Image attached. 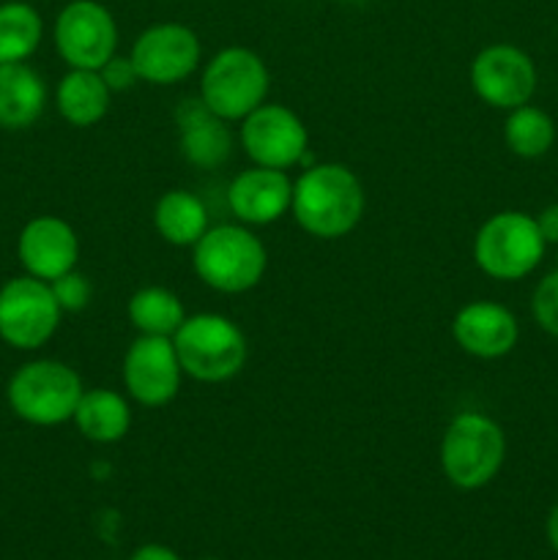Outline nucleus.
Returning a JSON list of instances; mask_svg holds the SVG:
<instances>
[{"instance_id":"f257e3e1","label":"nucleus","mask_w":558,"mask_h":560,"mask_svg":"<svg viewBox=\"0 0 558 560\" xmlns=\"http://www.w3.org/2000/svg\"><path fill=\"white\" fill-rule=\"evenodd\" d=\"M364 208L367 195L361 178L339 162L312 164L293 184L290 213L312 238H345L359 228Z\"/></svg>"},{"instance_id":"f03ea898","label":"nucleus","mask_w":558,"mask_h":560,"mask_svg":"<svg viewBox=\"0 0 558 560\" xmlns=\"http://www.w3.org/2000/svg\"><path fill=\"white\" fill-rule=\"evenodd\" d=\"M191 266L206 288L239 295L260 284L268 252L246 224H217L191 246Z\"/></svg>"},{"instance_id":"7ed1b4c3","label":"nucleus","mask_w":558,"mask_h":560,"mask_svg":"<svg viewBox=\"0 0 558 560\" xmlns=\"http://www.w3.org/2000/svg\"><path fill=\"white\" fill-rule=\"evenodd\" d=\"M507 459V435L501 424L479 410H463L449 421L441 441V468L457 490H481L490 485Z\"/></svg>"},{"instance_id":"20e7f679","label":"nucleus","mask_w":558,"mask_h":560,"mask_svg":"<svg viewBox=\"0 0 558 560\" xmlns=\"http://www.w3.org/2000/svg\"><path fill=\"white\" fill-rule=\"evenodd\" d=\"M82 392L85 386L74 366L55 359H36L9 377L5 402L25 424L58 427L74 419Z\"/></svg>"},{"instance_id":"39448f33","label":"nucleus","mask_w":558,"mask_h":560,"mask_svg":"<svg viewBox=\"0 0 558 560\" xmlns=\"http://www.w3.org/2000/svg\"><path fill=\"white\" fill-rule=\"evenodd\" d=\"M181 370L197 383H224L246 364V337L230 317L217 312L186 315L173 337Z\"/></svg>"},{"instance_id":"423d86ee","label":"nucleus","mask_w":558,"mask_h":560,"mask_svg":"<svg viewBox=\"0 0 558 560\" xmlns=\"http://www.w3.org/2000/svg\"><path fill=\"white\" fill-rule=\"evenodd\" d=\"M271 74L255 49L224 47L206 63L200 77V98L213 115L228 124L244 120L266 104Z\"/></svg>"},{"instance_id":"0eeeda50","label":"nucleus","mask_w":558,"mask_h":560,"mask_svg":"<svg viewBox=\"0 0 558 560\" xmlns=\"http://www.w3.org/2000/svg\"><path fill=\"white\" fill-rule=\"evenodd\" d=\"M536 219L520 211H501L487 219L474 238V260L481 273L498 282H518L528 277L545 257Z\"/></svg>"},{"instance_id":"6e6552de","label":"nucleus","mask_w":558,"mask_h":560,"mask_svg":"<svg viewBox=\"0 0 558 560\" xmlns=\"http://www.w3.org/2000/svg\"><path fill=\"white\" fill-rule=\"evenodd\" d=\"M63 310L49 282L22 273L0 284V339L14 350H38L55 337Z\"/></svg>"},{"instance_id":"1a4fd4ad","label":"nucleus","mask_w":558,"mask_h":560,"mask_svg":"<svg viewBox=\"0 0 558 560\" xmlns=\"http://www.w3.org/2000/svg\"><path fill=\"white\" fill-rule=\"evenodd\" d=\"M53 42L69 69L98 71L118 52V22L98 0H71L55 16Z\"/></svg>"},{"instance_id":"9d476101","label":"nucleus","mask_w":558,"mask_h":560,"mask_svg":"<svg viewBox=\"0 0 558 560\" xmlns=\"http://www.w3.org/2000/svg\"><path fill=\"white\" fill-rule=\"evenodd\" d=\"M129 58L140 74V82L167 88L195 74L202 60V47L189 25L156 22L135 38Z\"/></svg>"},{"instance_id":"9b49d317","label":"nucleus","mask_w":558,"mask_h":560,"mask_svg":"<svg viewBox=\"0 0 558 560\" xmlns=\"http://www.w3.org/2000/svg\"><path fill=\"white\" fill-rule=\"evenodd\" d=\"M241 148L257 167L290 170L304 162L310 131L304 120L284 104H260L241 120Z\"/></svg>"},{"instance_id":"f8f14e48","label":"nucleus","mask_w":558,"mask_h":560,"mask_svg":"<svg viewBox=\"0 0 558 560\" xmlns=\"http://www.w3.org/2000/svg\"><path fill=\"white\" fill-rule=\"evenodd\" d=\"M126 394L142 408H164L181 392L184 370L170 337H140L129 345L120 366Z\"/></svg>"},{"instance_id":"ddd939ff","label":"nucleus","mask_w":558,"mask_h":560,"mask_svg":"<svg viewBox=\"0 0 558 560\" xmlns=\"http://www.w3.org/2000/svg\"><path fill=\"white\" fill-rule=\"evenodd\" d=\"M470 88L492 109H514L536 93V66L514 44H490L470 60Z\"/></svg>"},{"instance_id":"4468645a","label":"nucleus","mask_w":558,"mask_h":560,"mask_svg":"<svg viewBox=\"0 0 558 560\" xmlns=\"http://www.w3.org/2000/svg\"><path fill=\"white\" fill-rule=\"evenodd\" d=\"M16 257L25 273L42 282H53L77 268L80 238L66 219L42 213L33 217L16 235Z\"/></svg>"},{"instance_id":"2eb2a0df","label":"nucleus","mask_w":558,"mask_h":560,"mask_svg":"<svg viewBox=\"0 0 558 560\" xmlns=\"http://www.w3.org/2000/svg\"><path fill=\"white\" fill-rule=\"evenodd\" d=\"M452 337L474 359H503L518 345L520 323L498 301H470L454 315Z\"/></svg>"},{"instance_id":"dca6fc26","label":"nucleus","mask_w":558,"mask_h":560,"mask_svg":"<svg viewBox=\"0 0 558 560\" xmlns=\"http://www.w3.org/2000/svg\"><path fill=\"white\" fill-rule=\"evenodd\" d=\"M293 202V180L284 170L249 167L228 186V206L241 224L266 228L279 222Z\"/></svg>"},{"instance_id":"f3484780","label":"nucleus","mask_w":558,"mask_h":560,"mask_svg":"<svg viewBox=\"0 0 558 560\" xmlns=\"http://www.w3.org/2000/svg\"><path fill=\"white\" fill-rule=\"evenodd\" d=\"M181 156L197 170H219L233 153V131L228 120L213 115L202 98H186L175 109Z\"/></svg>"},{"instance_id":"a211bd4d","label":"nucleus","mask_w":558,"mask_h":560,"mask_svg":"<svg viewBox=\"0 0 558 560\" xmlns=\"http://www.w3.org/2000/svg\"><path fill=\"white\" fill-rule=\"evenodd\" d=\"M47 107L44 77L27 63H0V129H31Z\"/></svg>"},{"instance_id":"6ab92c4d","label":"nucleus","mask_w":558,"mask_h":560,"mask_svg":"<svg viewBox=\"0 0 558 560\" xmlns=\"http://www.w3.org/2000/svg\"><path fill=\"white\" fill-rule=\"evenodd\" d=\"M109 102H113V91L104 85L98 71L69 69L60 77L58 91H55L58 115L77 129L96 126L109 113Z\"/></svg>"},{"instance_id":"aec40b11","label":"nucleus","mask_w":558,"mask_h":560,"mask_svg":"<svg viewBox=\"0 0 558 560\" xmlns=\"http://www.w3.org/2000/svg\"><path fill=\"white\" fill-rule=\"evenodd\" d=\"M71 421L85 441L118 443L131 430V405L113 388H88L82 392Z\"/></svg>"},{"instance_id":"412c9836","label":"nucleus","mask_w":558,"mask_h":560,"mask_svg":"<svg viewBox=\"0 0 558 560\" xmlns=\"http://www.w3.org/2000/svg\"><path fill=\"white\" fill-rule=\"evenodd\" d=\"M153 228L170 246L186 249V246H195L206 235V230L211 228L208 224V208L189 189H170L156 200Z\"/></svg>"},{"instance_id":"4be33fe9","label":"nucleus","mask_w":558,"mask_h":560,"mask_svg":"<svg viewBox=\"0 0 558 560\" xmlns=\"http://www.w3.org/2000/svg\"><path fill=\"white\" fill-rule=\"evenodd\" d=\"M44 20L25 0L0 3V63H27L42 47Z\"/></svg>"},{"instance_id":"5701e85b","label":"nucleus","mask_w":558,"mask_h":560,"mask_svg":"<svg viewBox=\"0 0 558 560\" xmlns=\"http://www.w3.org/2000/svg\"><path fill=\"white\" fill-rule=\"evenodd\" d=\"M129 320L137 328V334H146V337H175V331L181 328V323L186 320L184 301L167 288H159V284H148L140 288L129 299Z\"/></svg>"},{"instance_id":"b1692460","label":"nucleus","mask_w":558,"mask_h":560,"mask_svg":"<svg viewBox=\"0 0 558 560\" xmlns=\"http://www.w3.org/2000/svg\"><path fill=\"white\" fill-rule=\"evenodd\" d=\"M503 140L514 156L539 159L556 142V124L545 109L523 104V107L509 109L507 124H503Z\"/></svg>"},{"instance_id":"393cba45","label":"nucleus","mask_w":558,"mask_h":560,"mask_svg":"<svg viewBox=\"0 0 558 560\" xmlns=\"http://www.w3.org/2000/svg\"><path fill=\"white\" fill-rule=\"evenodd\" d=\"M531 312H534V320L542 331L558 337V268L536 284Z\"/></svg>"},{"instance_id":"a878e982","label":"nucleus","mask_w":558,"mask_h":560,"mask_svg":"<svg viewBox=\"0 0 558 560\" xmlns=\"http://www.w3.org/2000/svg\"><path fill=\"white\" fill-rule=\"evenodd\" d=\"M49 288H53L55 301H58V306L63 312H82L93 299L91 279H88L85 273L77 271V268L74 271L63 273V277L53 279Z\"/></svg>"},{"instance_id":"bb28decb","label":"nucleus","mask_w":558,"mask_h":560,"mask_svg":"<svg viewBox=\"0 0 558 560\" xmlns=\"http://www.w3.org/2000/svg\"><path fill=\"white\" fill-rule=\"evenodd\" d=\"M98 74H102L104 85H107L113 93L131 91V88L140 82V74H137V69H135V63H131L129 55H118V52H115L113 58H109L107 63L98 69Z\"/></svg>"},{"instance_id":"cd10ccee","label":"nucleus","mask_w":558,"mask_h":560,"mask_svg":"<svg viewBox=\"0 0 558 560\" xmlns=\"http://www.w3.org/2000/svg\"><path fill=\"white\" fill-rule=\"evenodd\" d=\"M534 219H536V228H539L542 238H545V244H558V202L542 208L539 217H534Z\"/></svg>"},{"instance_id":"c85d7f7f","label":"nucleus","mask_w":558,"mask_h":560,"mask_svg":"<svg viewBox=\"0 0 558 560\" xmlns=\"http://www.w3.org/2000/svg\"><path fill=\"white\" fill-rule=\"evenodd\" d=\"M129 560H181V558L164 545H142L131 552Z\"/></svg>"},{"instance_id":"c756f323","label":"nucleus","mask_w":558,"mask_h":560,"mask_svg":"<svg viewBox=\"0 0 558 560\" xmlns=\"http://www.w3.org/2000/svg\"><path fill=\"white\" fill-rule=\"evenodd\" d=\"M547 541H550L553 550L558 552V503L553 506L550 517H547Z\"/></svg>"},{"instance_id":"7c9ffc66","label":"nucleus","mask_w":558,"mask_h":560,"mask_svg":"<svg viewBox=\"0 0 558 560\" xmlns=\"http://www.w3.org/2000/svg\"><path fill=\"white\" fill-rule=\"evenodd\" d=\"M202 560H217V558H202Z\"/></svg>"}]
</instances>
